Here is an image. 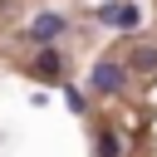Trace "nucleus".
<instances>
[{
  "mask_svg": "<svg viewBox=\"0 0 157 157\" xmlns=\"http://www.w3.org/2000/svg\"><path fill=\"white\" fill-rule=\"evenodd\" d=\"M88 83H93V93H118L123 88V64H108V59L93 64V78Z\"/></svg>",
  "mask_w": 157,
  "mask_h": 157,
  "instance_id": "obj_1",
  "label": "nucleus"
},
{
  "mask_svg": "<svg viewBox=\"0 0 157 157\" xmlns=\"http://www.w3.org/2000/svg\"><path fill=\"white\" fill-rule=\"evenodd\" d=\"M34 69H39V74H64V59H59L54 49H39V59H34Z\"/></svg>",
  "mask_w": 157,
  "mask_h": 157,
  "instance_id": "obj_5",
  "label": "nucleus"
},
{
  "mask_svg": "<svg viewBox=\"0 0 157 157\" xmlns=\"http://www.w3.org/2000/svg\"><path fill=\"white\" fill-rule=\"evenodd\" d=\"M98 20L118 25V29H132L137 25V5H98Z\"/></svg>",
  "mask_w": 157,
  "mask_h": 157,
  "instance_id": "obj_2",
  "label": "nucleus"
},
{
  "mask_svg": "<svg viewBox=\"0 0 157 157\" xmlns=\"http://www.w3.org/2000/svg\"><path fill=\"white\" fill-rule=\"evenodd\" d=\"M98 152H103V157H118V137L103 132V137H98Z\"/></svg>",
  "mask_w": 157,
  "mask_h": 157,
  "instance_id": "obj_6",
  "label": "nucleus"
},
{
  "mask_svg": "<svg viewBox=\"0 0 157 157\" xmlns=\"http://www.w3.org/2000/svg\"><path fill=\"white\" fill-rule=\"evenodd\" d=\"M128 64H132V69H142V74H152V69H157V49H152V44H142V49H132V59H128Z\"/></svg>",
  "mask_w": 157,
  "mask_h": 157,
  "instance_id": "obj_4",
  "label": "nucleus"
},
{
  "mask_svg": "<svg viewBox=\"0 0 157 157\" xmlns=\"http://www.w3.org/2000/svg\"><path fill=\"white\" fill-rule=\"evenodd\" d=\"M59 29H64V20H59V15H39V20H34V29H29V34H34V39H54V34H59Z\"/></svg>",
  "mask_w": 157,
  "mask_h": 157,
  "instance_id": "obj_3",
  "label": "nucleus"
}]
</instances>
